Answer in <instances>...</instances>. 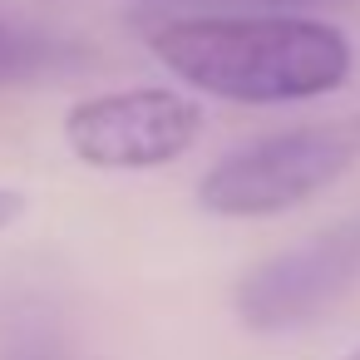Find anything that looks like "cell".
<instances>
[{"mask_svg":"<svg viewBox=\"0 0 360 360\" xmlns=\"http://www.w3.org/2000/svg\"><path fill=\"white\" fill-rule=\"evenodd\" d=\"M0 360H70L45 316H15L0 335Z\"/></svg>","mask_w":360,"mask_h":360,"instance_id":"52a82bcc","label":"cell"},{"mask_svg":"<svg viewBox=\"0 0 360 360\" xmlns=\"http://www.w3.org/2000/svg\"><path fill=\"white\" fill-rule=\"evenodd\" d=\"M158 65L188 89L276 109L306 104L350 79V35L330 20L271 11V15H163L148 35Z\"/></svg>","mask_w":360,"mask_h":360,"instance_id":"6da1fadb","label":"cell"},{"mask_svg":"<svg viewBox=\"0 0 360 360\" xmlns=\"http://www.w3.org/2000/svg\"><path fill=\"white\" fill-rule=\"evenodd\" d=\"M148 11L168 15H271V11H326V6H345V0H143Z\"/></svg>","mask_w":360,"mask_h":360,"instance_id":"8992f818","label":"cell"},{"mask_svg":"<svg viewBox=\"0 0 360 360\" xmlns=\"http://www.w3.org/2000/svg\"><path fill=\"white\" fill-rule=\"evenodd\" d=\"M65 143L84 168L148 173L178 163L202 139V104L183 89L134 84L75 99L65 109Z\"/></svg>","mask_w":360,"mask_h":360,"instance_id":"3957f363","label":"cell"},{"mask_svg":"<svg viewBox=\"0 0 360 360\" xmlns=\"http://www.w3.org/2000/svg\"><path fill=\"white\" fill-rule=\"evenodd\" d=\"M360 286V217H345L311 242L266 257L237 286V316L247 330H296L335 311Z\"/></svg>","mask_w":360,"mask_h":360,"instance_id":"277c9868","label":"cell"},{"mask_svg":"<svg viewBox=\"0 0 360 360\" xmlns=\"http://www.w3.org/2000/svg\"><path fill=\"white\" fill-rule=\"evenodd\" d=\"M355 158H360V119L301 124L222 153L198 178V202L212 217H232V222L281 217L311 202L316 193H326L330 183H340Z\"/></svg>","mask_w":360,"mask_h":360,"instance_id":"7a4b0ae2","label":"cell"},{"mask_svg":"<svg viewBox=\"0 0 360 360\" xmlns=\"http://www.w3.org/2000/svg\"><path fill=\"white\" fill-rule=\"evenodd\" d=\"M345 360H360V345H355V350H350V355H345Z\"/></svg>","mask_w":360,"mask_h":360,"instance_id":"9c48e42d","label":"cell"},{"mask_svg":"<svg viewBox=\"0 0 360 360\" xmlns=\"http://www.w3.org/2000/svg\"><path fill=\"white\" fill-rule=\"evenodd\" d=\"M75 55L35 30H20V25H6L0 20V84H30V79H45L55 70H65Z\"/></svg>","mask_w":360,"mask_h":360,"instance_id":"5b68a950","label":"cell"},{"mask_svg":"<svg viewBox=\"0 0 360 360\" xmlns=\"http://www.w3.org/2000/svg\"><path fill=\"white\" fill-rule=\"evenodd\" d=\"M20 212H25V193L20 188H0V232L11 222H20Z\"/></svg>","mask_w":360,"mask_h":360,"instance_id":"ba28073f","label":"cell"}]
</instances>
